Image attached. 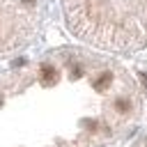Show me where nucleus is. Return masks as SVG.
I'll list each match as a JSON object with an SVG mask.
<instances>
[{"mask_svg": "<svg viewBox=\"0 0 147 147\" xmlns=\"http://www.w3.org/2000/svg\"><path fill=\"white\" fill-rule=\"evenodd\" d=\"M69 32L110 53L147 48V0H62Z\"/></svg>", "mask_w": 147, "mask_h": 147, "instance_id": "nucleus-1", "label": "nucleus"}]
</instances>
